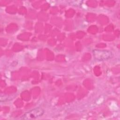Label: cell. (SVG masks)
I'll use <instances>...</instances> for the list:
<instances>
[{
    "mask_svg": "<svg viewBox=\"0 0 120 120\" xmlns=\"http://www.w3.org/2000/svg\"><path fill=\"white\" fill-rule=\"evenodd\" d=\"M94 57L98 60H105L112 57V52L106 50H94L93 51Z\"/></svg>",
    "mask_w": 120,
    "mask_h": 120,
    "instance_id": "7a4b0ae2",
    "label": "cell"
},
{
    "mask_svg": "<svg viewBox=\"0 0 120 120\" xmlns=\"http://www.w3.org/2000/svg\"><path fill=\"white\" fill-rule=\"evenodd\" d=\"M44 113V110L41 107L33 109L24 113L21 117L22 120L34 119L42 116Z\"/></svg>",
    "mask_w": 120,
    "mask_h": 120,
    "instance_id": "6da1fadb",
    "label": "cell"
}]
</instances>
